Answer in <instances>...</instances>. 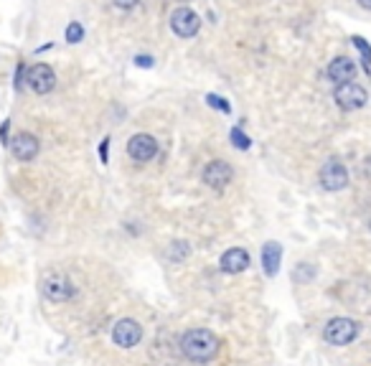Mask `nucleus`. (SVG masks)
Listing matches in <instances>:
<instances>
[{"label": "nucleus", "instance_id": "obj_6", "mask_svg": "<svg viewBox=\"0 0 371 366\" xmlns=\"http://www.w3.org/2000/svg\"><path fill=\"white\" fill-rule=\"evenodd\" d=\"M333 100H336V105L341 107V110H349V112H353V110H361V107H366V102H369V94H366V89L361 87V84H356V81H349V84H341V87H336V92H333Z\"/></svg>", "mask_w": 371, "mask_h": 366}, {"label": "nucleus", "instance_id": "obj_5", "mask_svg": "<svg viewBox=\"0 0 371 366\" xmlns=\"http://www.w3.org/2000/svg\"><path fill=\"white\" fill-rule=\"evenodd\" d=\"M318 181L325 191H344L349 186V171H346V166L338 158H331L325 160L323 168H320Z\"/></svg>", "mask_w": 371, "mask_h": 366}, {"label": "nucleus", "instance_id": "obj_3", "mask_svg": "<svg viewBox=\"0 0 371 366\" xmlns=\"http://www.w3.org/2000/svg\"><path fill=\"white\" fill-rule=\"evenodd\" d=\"M41 293H44L46 300H51V303H67V300H72L77 295V287H74V282L67 275L51 273L41 282Z\"/></svg>", "mask_w": 371, "mask_h": 366}, {"label": "nucleus", "instance_id": "obj_8", "mask_svg": "<svg viewBox=\"0 0 371 366\" xmlns=\"http://www.w3.org/2000/svg\"><path fill=\"white\" fill-rule=\"evenodd\" d=\"M127 155L138 163H150L155 155H158V140L148 133H138L130 138L127 143Z\"/></svg>", "mask_w": 371, "mask_h": 366}, {"label": "nucleus", "instance_id": "obj_2", "mask_svg": "<svg viewBox=\"0 0 371 366\" xmlns=\"http://www.w3.org/2000/svg\"><path fill=\"white\" fill-rule=\"evenodd\" d=\"M358 331L361 326L353 318H331L323 328V339L331 346H349L351 341H356Z\"/></svg>", "mask_w": 371, "mask_h": 366}, {"label": "nucleus", "instance_id": "obj_4", "mask_svg": "<svg viewBox=\"0 0 371 366\" xmlns=\"http://www.w3.org/2000/svg\"><path fill=\"white\" fill-rule=\"evenodd\" d=\"M171 31L178 39H193L201 31V15L188 6H178L171 13Z\"/></svg>", "mask_w": 371, "mask_h": 366}, {"label": "nucleus", "instance_id": "obj_14", "mask_svg": "<svg viewBox=\"0 0 371 366\" xmlns=\"http://www.w3.org/2000/svg\"><path fill=\"white\" fill-rule=\"evenodd\" d=\"M280 260H282V247L278 242H267L265 249H262V267H265V273L270 275H278L280 270Z\"/></svg>", "mask_w": 371, "mask_h": 366}, {"label": "nucleus", "instance_id": "obj_16", "mask_svg": "<svg viewBox=\"0 0 371 366\" xmlns=\"http://www.w3.org/2000/svg\"><path fill=\"white\" fill-rule=\"evenodd\" d=\"M229 138H232V143H234V148H239V150H247V148L252 145V140L247 138L239 127H232V133H229Z\"/></svg>", "mask_w": 371, "mask_h": 366}, {"label": "nucleus", "instance_id": "obj_13", "mask_svg": "<svg viewBox=\"0 0 371 366\" xmlns=\"http://www.w3.org/2000/svg\"><path fill=\"white\" fill-rule=\"evenodd\" d=\"M247 267H249V254H247V249H242V247H232V249H226L224 254H221V270L229 275H239L245 273Z\"/></svg>", "mask_w": 371, "mask_h": 366}, {"label": "nucleus", "instance_id": "obj_19", "mask_svg": "<svg viewBox=\"0 0 371 366\" xmlns=\"http://www.w3.org/2000/svg\"><path fill=\"white\" fill-rule=\"evenodd\" d=\"M112 3L119 8V11H133V8H138L140 0H112Z\"/></svg>", "mask_w": 371, "mask_h": 366}, {"label": "nucleus", "instance_id": "obj_12", "mask_svg": "<svg viewBox=\"0 0 371 366\" xmlns=\"http://www.w3.org/2000/svg\"><path fill=\"white\" fill-rule=\"evenodd\" d=\"M8 148H11V153H13L15 160H23V163H28V160H34L36 155H39L41 150V143L36 135L31 133H18L11 143H8Z\"/></svg>", "mask_w": 371, "mask_h": 366}, {"label": "nucleus", "instance_id": "obj_1", "mask_svg": "<svg viewBox=\"0 0 371 366\" xmlns=\"http://www.w3.org/2000/svg\"><path fill=\"white\" fill-rule=\"evenodd\" d=\"M219 336L209 328H191L181 336V353L186 359L196 361V364H206L219 353Z\"/></svg>", "mask_w": 371, "mask_h": 366}, {"label": "nucleus", "instance_id": "obj_20", "mask_svg": "<svg viewBox=\"0 0 371 366\" xmlns=\"http://www.w3.org/2000/svg\"><path fill=\"white\" fill-rule=\"evenodd\" d=\"M107 150H110V138H105V140H102V145H100L102 163H107Z\"/></svg>", "mask_w": 371, "mask_h": 366}, {"label": "nucleus", "instance_id": "obj_22", "mask_svg": "<svg viewBox=\"0 0 371 366\" xmlns=\"http://www.w3.org/2000/svg\"><path fill=\"white\" fill-rule=\"evenodd\" d=\"M358 6L366 8V11H371V0H358Z\"/></svg>", "mask_w": 371, "mask_h": 366}, {"label": "nucleus", "instance_id": "obj_11", "mask_svg": "<svg viewBox=\"0 0 371 366\" xmlns=\"http://www.w3.org/2000/svg\"><path fill=\"white\" fill-rule=\"evenodd\" d=\"M356 61L351 59V56H336V59L328 64V69H325V77L336 84V87H341V84H349V81H353V77H356Z\"/></svg>", "mask_w": 371, "mask_h": 366}, {"label": "nucleus", "instance_id": "obj_17", "mask_svg": "<svg viewBox=\"0 0 371 366\" xmlns=\"http://www.w3.org/2000/svg\"><path fill=\"white\" fill-rule=\"evenodd\" d=\"M206 102L214 107V110H219V112H232V107H229V102L224 100V97H219V94H206Z\"/></svg>", "mask_w": 371, "mask_h": 366}, {"label": "nucleus", "instance_id": "obj_9", "mask_svg": "<svg viewBox=\"0 0 371 366\" xmlns=\"http://www.w3.org/2000/svg\"><path fill=\"white\" fill-rule=\"evenodd\" d=\"M28 87L34 89L36 94H48L53 87H56V72L51 69V64H34V67L28 69Z\"/></svg>", "mask_w": 371, "mask_h": 366}, {"label": "nucleus", "instance_id": "obj_21", "mask_svg": "<svg viewBox=\"0 0 371 366\" xmlns=\"http://www.w3.org/2000/svg\"><path fill=\"white\" fill-rule=\"evenodd\" d=\"M135 61H138V67H152V59H150V56H138Z\"/></svg>", "mask_w": 371, "mask_h": 366}, {"label": "nucleus", "instance_id": "obj_10", "mask_svg": "<svg viewBox=\"0 0 371 366\" xmlns=\"http://www.w3.org/2000/svg\"><path fill=\"white\" fill-rule=\"evenodd\" d=\"M232 176H234V171H232V166L229 163H224V160H211L209 166L204 168V183L209 188H214V191H224L229 183H232Z\"/></svg>", "mask_w": 371, "mask_h": 366}, {"label": "nucleus", "instance_id": "obj_15", "mask_svg": "<svg viewBox=\"0 0 371 366\" xmlns=\"http://www.w3.org/2000/svg\"><path fill=\"white\" fill-rule=\"evenodd\" d=\"M64 39L69 41V44H79L82 39H84V26H82L79 20H72L67 26V34H64Z\"/></svg>", "mask_w": 371, "mask_h": 366}, {"label": "nucleus", "instance_id": "obj_18", "mask_svg": "<svg viewBox=\"0 0 371 366\" xmlns=\"http://www.w3.org/2000/svg\"><path fill=\"white\" fill-rule=\"evenodd\" d=\"M351 41H353V46L361 51V56H364V61H366V69H369L371 67V46L361 39V36H351Z\"/></svg>", "mask_w": 371, "mask_h": 366}, {"label": "nucleus", "instance_id": "obj_7", "mask_svg": "<svg viewBox=\"0 0 371 366\" xmlns=\"http://www.w3.org/2000/svg\"><path fill=\"white\" fill-rule=\"evenodd\" d=\"M112 341L119 348H133L143 341V326L135 318H119L112 328Z\"/></svg>", "mask_w": 371, "mask_h": 366}]
</instances>
